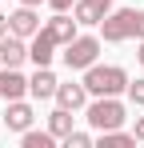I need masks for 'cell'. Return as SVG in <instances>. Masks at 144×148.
Segmentation results:
<instances>
[{
    "label": "cell",
    "mask_w": 144,
    "mask_h": 148,
    "mask_svg": "<svg viewBox=\"0 0 144 148\" xmlns=\"http://www.w3.org/2000/svg\"><path fill=\"white\" fill-rule=\"evenodd\" d=\"M100 36H104L108 44H120V40H128V36L144 40V12H136V8L108 12V16L100 20Z\"/></svg>",
    "instance_id": "6da1fadb"
},
{
    "label": "cell",
    "mask_w": 144,
    "mask_h": 148,
    "mask_svg": "<svg viewBox=\"0 0 144 148\" xmlns=\"http://www.w3.org/2000/svg\"><path fill=\"white\" fill-rule=\"evenodd\" d=\"M84 88H88V96H116L128 88V72L120 64H92V68H84Z\"/></svg>",
    "instance_id": "7a4b0ae2"
},
{
    "label": "cell",
    "mask_w": 144,
    "mask_h": 148,
    "mask_svg": "<svg viewBox=\"0 0 144 148\" xmlns=\"http://www.w3.org/2000/svg\"><path fill=\"white\" fill-rule=\"evenodd\" d=\"M124 120H128V112H124V104H120L116 96H96L92 104H88V124H92L96 132H112V128H120Z\"/></svg>",
    "instance_id": "3957f363"
},
{
    "label": "cell",
    "mask_w": 144,
    "mask_h": 148,
    "mask_svg": "<svg viewBox=\"0 0 144 148\" xmlns=\"http://www.w3.org/2000/svg\"><path fill=\"white\" fill-rule=\"evenodd\" d=\"M96 56H100V36H72L68 44H64V64H68L72 72L76 68H92Z\"/></svg>",
    "instance_id": "277c9868"
},
{
    "label": "cell",
    "mask_w": 144,
    "mask_h": 148,
    "mask_svg": "<svg viewBox=\"0 0 144 148\" xmlns=\"http://www.w3.org/2000/svg\"><path fill=\"white\" fill-rule=\"evenodd\" d=\"M24 60H28V44H24V36L4 32V36H0V64H4V68H20Z\"/></svg>",
    "instance_id": "5b68a950"
},
{
    "label": "cell",
    "mask_w": 144,
    "mask_h": 148,
    "mask_svg": "<svg viewBox=\"0 0 144 148\" xmlns=\"http://www.w3.org/2000/svg\"><path fill=\"white\" fill-rule=\"evenodd\" d=\"M52 56H56V36L48 32V24L32 36V44H28V60L36 64V68H44V64H52Z\"/></svg>",
    "instance_id": "8992f818"
},
{
    "label": "cell",
    "mask_w": 144,
    "mask_h": 148,
    "mask_svg": "<svg viewBox=\"0 0 144 148\" xmlns=\"http://www.w3.org/2000/svg\"><path fill=\"white\" fill-rule=\"evenodd\" d=\"M8 32H16V36H36L40 32V16H36V8H28V4H20L12 16H8Z\"/></svg>",
    "instance_id": "52a82bcc"
},
{
    "label": "cell",
    "mask_w": 144,
    "mask_h": 148,
    "mask_svg": "<svg viewBox=\"0 0 144 148\" xmlns=\"http://www.w3.org/2000/svg\"><path fill=\"white\" fill-rule=\"evenodd\" d=\"M76 24H100L112 12V0H76Z\"/></svg>",
    "instance_id": "ba28073f"
},
{
    "label": "cell",
    "mask_w": 144,
    "mask_h": 148,
    "mask_svg": "<svg viewBox=\"0 0 144 148\" xmlns=\"http://www.w3.org/2000/svg\"><path fill=\"white\" fill-rule=\"evenodd\" d=\"M56 104H60V108H72V112L84 108V104H88V88H84V80H80V84H56Z\"/></svg>",
    "instance_id": "9c48e42d"
},
{
    "label": "cell",
    "mask_w": 144,
    "mask_h": 148,
    "mask_svg": "<svg viewBox=\"0 0 144 148\" xmlns=\"http://www.w3.org/2000/svg\"><path fill=\"white\" fill-rule=\"evenodd\" d=\"M28 92V80L16 68H0V100H20Z\"/></svg>",
    "instance_id": "30bf717a"
},
{
    "label": "cell",
    "mask_w": 144,
    "mask_h": 148,
    "mask_svg": "<svg viewBox=\"0 0 144 148\" xmlns=\"http://www.w3.org/2000/svg\"><path fill=\"white\" fill-rule=\"evenodd\" d=\"M56 84H60V80H56L52 68L44 64V68H36V76L28 80V92H32L36 100H48V96H56Z\"/></svg>",
    "instance_id": "8fae6325"
},
{
    "label": "cell",
    "mask_w": 144,
    "mask_h": 148,
    "mask_svg": "<svg viewBox=\"0 0 144 148\" xmlns=\"http://www.w3.org/2000/svg\"><path fill=\"white\" fill-rule=\"evenodd\" d=\"M4 120H8L12 132H28V128H32V108H28L24 100H8V116H4Z\"/></svg>",
    "instance_id": "7c38bea8"
},
{
    "label": "cell",
    "mask_w": 144,
    "mask_h": 148,
    "mask_svg": "<svg viewBox=\"0 0 144 148\" xmlns=\"http://www.w3.org/2000/svg\"><path fill=\"white\" fill-rule=\"evenodd\" d=\"M48 32L56 36V44H68L72 36H76V20H72V16H64V12H56V16L48 20Z\"/></svg>",
    "instance_id": "4fadbf2b"
},
{
    "label": "cell",
    "mask_w": 144,
    "mask_h": 148,
    "mask_svg": "<svg viewBox=\"0 0 144 148\" xmlns=\"http://www.w3.org/2000/svg\"><path fill=\"white\" fill-rule=\"evenodd\" d=\"M48 132H52L56 140H64L72 132V108H56V112L48 116Z\"/></svg>",
    "instance_id": "5bb4252c"
},
{
    "label": "cell",
    "mask_w": 144,
    "mask_h": 148,
    "mask_svg": "<svg viewBox=\"0 0 144 148\" xmlns=\"http://www.w3.org/2000/svg\"><path fill=\"white\" fill-rule=\"evenodd\" d=\"M132 144H136V136H132V132H120V128L100 132V148H132Z\"/></svg>",
    "instance_id": "9a60e30c"
},
{
    "label": "cell",
    "mask_w": 144,
    "mask_h": 148,
    "mask_svg": "<svg viewBox=\"0 0 144 148\" xmlns=\"http://www.w3.org/2000/svg\"><path fill=\"white\" fill-rule=\"evenodd\" d=\"M20 136H24V148H52V140H56L52 132H32V128L20 132Z\"/></svg>",
    "instance_id": "2e32d148"
},
{
    "label": "cell",
    "mask_w": 144,
    "mask_h": 148,
    "mask_svg": "<svg viewBox=\"0 0 144 148\" xmlns=\"http://www.w3.org/2000/svg\"><path fill=\"white\" fill-rule=\"evenodd\" d=\"M64 140H68V148H88V144H92V136H88V132H68Z\"/></svg>",
    "instance_id": "e0dca14e"
},
{
    "label": "cell",
    "mask_w": 144,
    "mask_h": 148,
    "mask_svg": "<svg viewBox=\"0 0 144 148\" xmlns=\"http://www.w3.org/2000/svg\"><path fill=\"white\" fill-rule=\"evenodd\" d=\"M128 96H132V104H144V80H128V88H124Z\"/></svg>",
    "instance_id": "ac0fdd59"
},
{
    "label": "cell",
    "mask_w": 144,
    "mask_h": 148,
    "mask_svg": "<svg viewBox=\"0 0 144 148\" xmlns=\"http://www.w3.org/2000/svg\"><path fill=\"white\" fill-rule=\"evenodd\" d=\"M48 4H52L56 12H68V8H72V4H76V0H48Z\"/></svg>",
    "instance_id": "d6986e66"
},
{
    "label": "cell",
    "mask_w": 144,
    "mask_h": 148,
    "mask_svg": "<svg viewBox=\"0 0 144 148\" xmlns=\"http://www.w3.org/2000/svg\"><path fill=\"white\" fill-rule=\"evenodd\" d=\"M132 136H136V140H144V116L136 120V128H132Z\"/></svg>",
    "instance_id": "ffe728a7"
},
{
    "label": "cell",
    "mask_w": 144,
    "mask_h": 148,
    "mask_svg": "<svg viewBox=\"0 0 144 148\" xmlns=\"http://www.w3.org/2000/svg\"><path fill=\"white\" fill-rule=\"evenodd\" d=\"M4 32H8V16H0V36H4Z\"/></svg>",
    "instance_id": "44dd1931"
},
{
    "label": "cell",
    "mask_w": 144,
    "mask_h": 148,
    "mask_svg": "<svg viewBox=\"0 0 144 148\" xmlns=\"http://www.w3.org/2000/svg\"><path fill=\"white\" fill-rule=\"evenodd\" d=\"M136 60H140V64H144V40H140V52H136Z\"/></svg>",
    "instance_id": "7402d4cb"
},
{
    "label": "cell",
    "mask_w": 144,
    "mask_h": 148,
    "mask_svg": "<svg viewBox=\"0 0 144 148\" xmlns=\"http://www.w3.org/2000/svg\"><path fill=\"white\" fill-rule=\"evenodd\" d=\"M20 4H28V8H36V4H40V0H20Z\"/></svg>",
    "instance_id": "603a6c76"
}]
</instances>
